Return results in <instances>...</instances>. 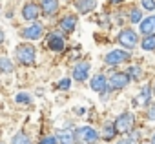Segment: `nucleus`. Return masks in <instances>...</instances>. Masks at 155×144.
<instances>
[{
    "instance_id": "obj_2",
    "label": "nucleus",
    "mask_w": 155,
    "mask_h": 144,
    "mask_svg": "<svg viewBox=\"0 0 155 144\" xmlns=\"http://www.w3.org/2000/svg\"><path fill=\"white\" fill-rule=\"evenodd\" d=\"M117 42L124 47V49H135L137 46H139V35H137V31H133L131 28H124V29H120V33H119V37H117Z\"/></svg>"
},
{
    "instance_id": "obj_16",
    "label": "nucleus",
    "mask_w": 155,
    "mask_h": 144,
    "mask_svg": "<svg viewBox=\"0 0 155 144\" xmlns=\"http://www.w3.org/2000/svg\"><path fill=\"white\" fill-rule=\"evenodd\" d=\"M117 133H119V131H117V128H115V122H106L104 128H102V135H101V137H102L104 140H113Z\"/></svg>"
},
{
    "instance_id": "obj_1",
    "label": "nucleus",
    "mask_w": 155,
    "mask_h": 144,
    "mask_svg": "<svg viewBox=\"0 0 155 144\" xmlns=\"http://www.w3.org/2000/svg\"><path fill=\"white\" fill-rule=\"evenodd\" d=\"M17 58L24 66H33L37 60V49L31 42H22L17 46Z\"/></svg>"
},
{
    "instance_id": "obj_26",
    "label": "nucleus",
    "mask_w": 155,
    "mask_h": 144,
    "mask_svg": "<svg viewBox=\"0 0 155 144\" xmlns=\"http://www.w3.org/2000/svg\"><path fill=\"white\" fill-rule=\"evenodd\" d=\"M140 6L146 11H155V0H140Z\"/></svg>"
},
{
    "instance_id": "obj_23",
    "label": "nucleus",
    "mask_w": 155,
    "mask_h": 144,
    "mask_svg": "<svg viewBox=\"0 0 155 144\" xmlns=\"http://www.w3.org/2000/svg\"><path fill=\"white\" fill-rule=\"evenodd\" d=\"M11 144H31V139H29V135L28 133H17L15 137H13V140H11Z\"/></svg>"
},
{
    "instance_id": "obj_20",
    "label": "nucleus",
    "mask_w": 155,
    "mask_h": 144,
    "mask_svg": "<svg viewBox=\"0 0 155 144\" xmlns=\"http://www.w3.org/2000/svg\"><path fill=\"white\" fill-rule=\"evenodd\" d=\"M150 95H151V88L150 86H144L139 91V102H142V106H148L150 104Z\"/></svg>"
},
{
    "instance_id": "obj_5",
    "label": "nucleus",
    "mask_w": 155,
    "mask_h": 144,
    "mask_svg": "<svg viewBox=\"0 0 155 144\" xmlns=\"http://www.w3.org/2000/svg\"><path fill=\"white\" fill-rule=\"evenodd\" d=\"M130 58H131V55H130L128 49H111L110 53H106L104 62L108 66H119L122 62H128Z\"/></svg>"
},
{
    "instance_id": "obj_34",
    "label": "nucleus",
    "mask_w": 155,
    "mask_h": 144,
    "mask_svg": "<svg viewBox=\"0 0 155 144\" xmlns=\"http://www.w3.org/2000/svg\"><path fill=\"white\" fill-rule=\"evenodd\" d=\"M153 93H155V84H153Z\"/></svg>"
},
{
    "instance_id": "obj_4",
    "label": "nucleus",
    "mask_w": 155,
    "mask_h": 144,
    "mask_svg": "<svg viewBox=\"0 0 155 144\" xmlns=\"http://www.w3.org/2000/svg\"><path fill=\"white\" fill-rule=\"evenodd\" d=\"M131 77L128 75V71H119V73H113L108 80V90L110 91H119V90H124L128 84H130Z\"/></svg>"
},
{
    "instance_id": "obj_30",
    "label": "nucleus",
    "mask_w": 155,
    "mask_h": 144,
    "mask_svg": "<svg viewBox=\"0 0 155 144\" xmlns=\"http://www.w3.org/2000/svg\"><path fill=\"white\" fill-rule=\"evenodd\" d=\"M84 111H86V110H84V108H75V113H79V115H82V113H84Z\"/></svg>"
},
{
    "instance_id": "obj_15",
    "label": "nucleus",
    "mask_w": 155,
    "mask_h": 144,
    "mask_svg": "<svg viewBox=\"0 0 155 144\" xmlns=\"http://www.w3.org/2000/svg\"><path fill=\"white\" fill-rule=\"evenodd\" d=\"M40 8L46 17H51L58 11V0H40Z\"/></svg>"
},
{
    "instance_id": "obj_9",
    "label": "nucleus",
    "mask_w": 155,
    "mask_h": 144,
    "mask_svg": "<svg viewBox=\"0 0 155 144\" xmlns=\"http://www.w3.org/2000/svg\"><path fill=\"white\" fill-rule=\"evenodd\" d=\"M90 62L86 60H81V62H77L73 66V79L75 80H79V82H86L88 77H90Z\"/></svg>"
},
{
    "instance_id": "obj_17",
    "label": "nucleus",
    "mask_w": 155,
    "mask_h": 144,
    "mask_svg": "<svg viewBox=\"0 0 155 144\" xmlns=\"http://www.w3.org/2000/svg\"><path fill=\"white\" fill-rule=\"evenodd\" d=\"M15 71V64L11 62L9 57H0V73L2 75H8V73H13Z\"/></svg>"
},
{
    "instance_id": "obj_28",
    "label": "nucleus",
    "mask_w": 155,
    "mask_h": 144,
    "mask_svg": "<svg viewBox=\"0 0 155 144\" xmlns=\"http://www.w3.org/2000/svg\"><path fill=\"white\" fill-rule=\"evenodd\" d=\"M117 144H135V139H133V137H126V139L119 140Z\"/></svg>"
},
{
    "instance_id": "obj_14",
    "label": "nucleus",
    "mask_w": 155,
    "mask_h": 144,
    "mask_svg": "<svg viewBox=\"0 0 155 144\" xmlns=\"http://www.w3.org/2000/svg\"><path fill=\"white\" fill-rule=\"evenodd\" d=\"M139 33H142V35H151V33H155V15L142 18V22L139 24Z\"/></svg>"
},
{
    "instance_id": "obj_35",
    "label": "nucleus",
    "mask_w": 155,
    "mask_h": 144,
    "mask_svg": "<svg viewBox=\"0 0 155 144\" xmlns=\"http://www.w3.org/2000/svg\"><path fill=\"white\" fill-rule=\"evenodd\" d=\"M0 2H2V0H0Z\"/></svg>"
},
{
    "instance_id": "obj_11",
    "label": "nucleus",
    "mask_w": 155,
    "mask_h": 144,
    "mask_svg": "<svg viewBox=\"0 0 155 144\" xmlns=\"http://www.w3.org/2000/svg\"><path fill=\"white\" fill-rule=\"evenodd\" d=\"M90 86H91L93 91H97V93H104V91L108 90V79H106L102 73H97V75L91 77Z\"/></svg>"
},
{
    "instance_id": "obj_18",
    "label": "nucleus",
    "mask_w": 155,
    "mask_h": 144,
    "mask_svg": "<svg viewBox=\"0 0 155 144\" xmlns=\"http://www.w3.org/2000/svg\"><path fill=\"white\" fill-rule=\"evenodd\" d=\"M57 139H58L60 144H75V140H77L75 133H71V131H58Z\"/></svg>"
},
{
    "instance_id": "obj_12",
    "label": "nucleus",
    "mask_w": 155,
    "mask_h": 144,
    "mask_svg": "<svg viewBox=\"0 0 155 144\" xmlns=\"http://www.w3.org/2000/svg\"><path fill=\"white\" fill-rule=\"evenodd\" d=\"M58 28H60L62 33H73L75 28H77V17H75V15H66V17H62L60 22H58Z\"/></svg>"
},
{
    "instance_id": "obj_8",
    "label": "nucleus",
    "mask_w": 155,
    "mask_h": 144,
    "mask_svg": "<svg viewBox=\"0 0 155 144\" xmlns=\"http://www.w3.org/2000/svg\"><path fill=\"white\" fill-rule=\"evenodd\" d=\"M20 35H22V38H26V40H38V38L44 35V26H42L40 22H33L31 26L24 28V29L20 31Z\"/></svg>"
},
{
    "instance_id": "obj_7",
    "label": "nucleus",
    "mask_w": 155,
    "mask_h": 144,
    "mask_svg": "<svg viewBox=\"0 0 155 144\" xmlns=\"http://www.w3.org/2000/svg\"><path fill=\"white\" fill-rule=\"evenodd\" d=\"M40 13H42V8L37 2H26L22 6V18L28 20V22H37V18L40 17Z\"/></svg>"
},
{
    "instance_id": "obj_31",
    "label": "nucleus",
    "mask_w": 155,
    "mask_h": 144,
    "mask_svg": "<svg viewBox=\"0 0 155 144\" xmlns=\"http://www.w3.org/2000/svg\"><path fill=\"white\" fill-rule=\"evenodd\" d=\"M110 2H111L113 6H119V4H122V2H124V0H110Z\"/></svg>"
},
{
    "instance_id": "obj_24",
    "label": "nucleus",
    "mask_w": 155,
    "mask_h": 144,
    "mask_svg": "<svg viewBox=\"0 0 155 144\" xmlns=\"http://www.w3.org/2000/svg\"><path fill=\"white\" fill-rule=\"evenodd\" d=\"M58 91H68L69 88H71V79L69 77H64V79H60L58 82H57V86H55Z\"/></svg>"
},
{
    "instance_id": "obj_21",
    "label": "nucleus",
    "mask_w": 155,
    "mask_h": 144,
    "mask_svg": "<svg viewBox=\"0 0 155 144\" xmlns=\"http://www.w3.org/2000/svg\"><path fill=\"white\" fill-rule=\"evenodd\" d=\"M142 67L140 66H131V67H128V75L131 77V80H139V79H142Z\"/></svg>"
},
{
    "instance_id": "obj_33",
    "label": "nucleus",
    "mask_w": 155,
    "mask_h": 144,
    "mask_svg": "<svg viewBox=\"0 0 155 144\" xmlns=\"http://www.w3.org/2000/svg\"><path fill=\"white\" fill-rule=\"evenodd\" d=\"M151 144H155V133H153V137H151Z\"/></svg>"
},
{
    "instance_id": "obj_19",
    "label": "nucleus",
    "mask_w": 155,
    "mask_h": 144,
    "mask_svg": "<svg viewBox=\"0 0 155 144\" xmlns=\"http://www.w3.org/2000/svg\"><path fill=\"white\" fill-rule=\"evenodd\" d=\"M140 47H142L144 51H153V49H155V33L144 35V38H142V42H140Z\"/></svg>"
},
{
    "instance_id": "obj_22",
    "label": "nucleus",
    "mask_w": 155,
    "mask_h": 144,
    "mask_svg": "<svg viewBox=\"0 0 155 144\" xmlns=\"http://www.w3.org/2000/svg\"><path fill=\"white\" fill-rule=\"evenodd\" d=\"M130 22L131 24H140L142 22V11L139 8H131V11H130Z\"/></svg>"
},
{
    "instance_id": "obj_27",
    "label": "nucleus",
    "mask_w": 155,
    "mask_h": 144,
    "mask_svg": "<svg viewBox=\"0 0 155 144\" xmlns=\"http://www.w3.org/2000/svg\"><path fill=\"white\" fill-rule=\"evenodd\" d=\"M57 142H58V139H57L55 135H46L44 139H40L38 144H57Z\"/></svg>"
},
{
    "instance_id": "obj_6",
    "label": "nucleus",
    "mask_w": 155,
    "mask_h": 144,
    "mask_svg": "<svg viewBox=\"0 0 155 144\" xmlns=\"http://www.w3.org/2000/svg\"><path fill=\"white\" fill-rule=\"evenodd\" d=\"M133 124H135V117H133V113H130V111L120 113L119 119L115 120V128H117L119 133H128V131H131Z\"/></svg>"
},
{
    "instance_id": "obj_32",
    "label": "nucleus",
    "mask_w": 155,
    "mask_h": 144,
    "mask_svg": "<svg viewBox=\"0 0 155 144\" xmlns=\"http://www.w3.org/2000/svg\"><path fill=\"white\" fill-rule=\"evenodd\" d=\"M4 38H6V37H4V31H2V29H0V44H2V42H4Z\"/></svg>"
},
{
    "instance_id": "obj_10",
    "label": "nucleus",
    "mask_w": 155,
    "mask_h": 144,
    "mask_svg": "<svg viewBox=\"0 0 155 144\" xmlns=\"http://www.w3.org/2000/svg\"><path fill=\"white\" fill-rule=\"evenodd\" d=\"M46 46H48V49H51V51H62L64 46H66V42H64V37L55 31V33H49Z\"/></svg>"
},
{
    "instance_id": "obj_25",
    "label": "nucleus",
    "mask_w": 155,
    "mask_h": 144,
    "mask_svg": "<svg viewBox=\"0 0 155 144\" xmlns=\"http://www.w3.org/2000/svg\"><path fill=\"white\" fill-rule=\"evenodd\" d=\"M15 100H17V104H22V106H29L31 104V95L29 93H18L17 97H15Z\"/></svg>"
},
{
    "instance_id": "obj_29",
    "label": "nucleus",
    "mask_w": 155,
    "mask_h": 144,
    "mask_svg": "<svg viewBox=\"0 0 155 144\" xmlns=\"http://www.w3.org/2000/svg\"><path fill=\"white\" fill-rule=\"evenodd\" d=\"M148 119H150V120H155V106H150V110H148Z\"/></svg>"
},
{
    "instance_id": "obj_3",
    "label": "nucleus",
    "mask_w": 155,
    "mask_h": 144,
    "mask_svg": "<svg viewBox=\"0 0 155 144\" xmlns=\"http://www.w3.org/2000/svg\"><path fill=\"white\" fill-rule=\"evenodd\" d=\"M75 137H77V140H79V142H84V144H95V142L99 140L101 133H99L95 128H91V126H81V128H77Z\"/></svg>"
},
{
    "instance_id": "obj_13",
    "label": "nucleus",
    "mask_w": 155,
    "mask_h": 144,
    "mask_svg": "<svg viewBox=\"0 0 155 144\" xmlns=\"http://www.w3.org/2000/svg\"><path fill=\"white\" fill-rule=\"evenodd\" d=\"M75 8L81 15H88L91 11H95L97 8V0H75Z\"/></svg>"
}]
</instances>
